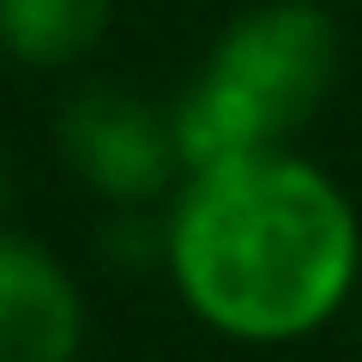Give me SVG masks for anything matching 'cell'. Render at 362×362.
Segmentation results:
<instances>
[{"mask_svg": "<svg viewBox=\"0 0 362 362\" xmlns=\"http://www.w3.org/2000/svg\"><path fill=\"white\" fill-rule=\"evenodd\" d=\"M181 302L247 344H284L344 308L362 259L350 199L290 151L187 175L163 223Z\"/></svg>", "mask_w": 362, "mask_h": 362, "instance_id": "obj_1", "label": "cell"}, {"mask_svg": "<svg viewBox=\"0 0 362 362\" xmlns=\"http://www.w3.org/2000/svg\"><path fill=\"white\" fill-rule=\"evenodd\" d=\"M115 0H0V49L25 66H73L103 42Z\"/></svg>", "mask_w": 362, "mask_h": 362, "instance_id": "obj_5", "label": "cell"}, {"mask_svg": "<svg viewBox=\"0 0 362 362\" xmlns=\"http://www.w3.org/2000/svg\"><path fill=\"white\" fill-rule=\"evenodd\" d=\"M85 302L66 266L30 235L0 230V362H73Z\"/></svg>", "mask_w": 362, "mask_h": 362, "instance_id": "obj_4", "label": "cell"}, {"mask_svg": "<svg viewBox=\"0 0 362 362\" xmlns=\"http://www.w3.org/2000/svg\"><path fill=\"white\" fill-rule=\"evenodd\" d=\"M338 78V25L314 0H272L242 13L218 42L194 85L169 109L181 169L242 163L284 151V139L326 103Z\"/></svg>", "mask_w": 362, "mask_h": 362, "instance_id": "obj_2", "label": "cell"}, {"mask_svg": "<svg viewBox=\"0 0 362 362\" xmlns=\"http://www.w3.org/2000/svg\"><path fill=\"white\" fill-rule=\"evenodd\" d=\"M61 157L90 194L115 206H145L175 181L181 151L169 115H157L145 97L121 85H90L61 109Z\"/></svg>", "mask_w": 362, "mask_h": 362, "instance_id": "obj_3", "label": "cell"}]
</instances>
